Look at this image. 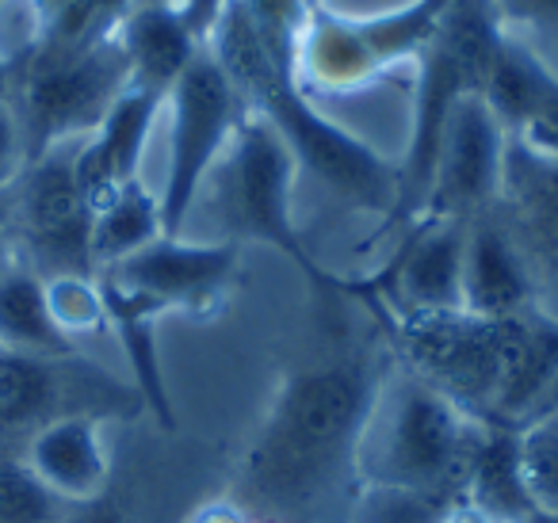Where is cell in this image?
<instances>
[{"label": "cell", "instance_id": "f1b7e54d", "mask_svg": "<svg viewBox=\"0 0 558 523\" xmlns=\"http://www.w3.org/2000/svg\"><path fill=\"white\" fill-rule=\"evenodd\" d=\"M24 165H27V154H24V138H20L16 115H12L9 100L0 96V192L16 184Z\"/></svg>", "mask_w": 558, "mask_h": 523}, {"label": "cell", "instance_id": "5bb4252c", "mask_svg": "<svg viewBox=\"0 0 558 523\" xmlns=\"http://www.w3.org/2000/svg\"><path fill=\"white\" fill-rule=\"evenodd\" d=\"M161 100L165 96L126 85V93L111 104L104 123L81 142L77 184H81V192H85V199L93 203V215L111 195L123 192L126 184L138 180V165H142V154H146V142H149V131H154Z\"/></svg>", "mask_w": 558, "mask_h": 523}, {"label": "cell", "instance_id": "e0dca14e", "mask_svg": "<svg viewBox=\"0 0 558 523\" xmlns=\"http://www.w3.org/2000/svg\"><path fill=\"white\" fill-rule=\"evenodd\" d=\"M116 39L131 65V85L157 96H169L180 73L199 54V39L184 24L177 4H138L126 12Z\"/></svg>", "mask_w": 558, "mask_h": 523}, {"label": "cell", "instance_id": "7a4b0ae2", "mask_svg": "<svg viewBox=\"0 0 558 523\" xmlns=\"http://www.w3.org/2000/svg\"><path fill=\"white\" fill-rule=\"evenodd\" d=\"M215 50H207L241 96V104L256 108V115L288 142L291 157L318 172L337 195L364 210H395L398 203V169L383 161L375 149L352 138L344 126L329 123L314 111L311 96L303 93L295 70L279 65L256 35L245 0H230L218 12L207 35Z\"/></svg>", "mask_w": 558, "mask_h": 523}, {"label": "cell", "instance_id": "52a82bcc", "mask_svg": "<svg viewBox=\"0 0 558 523\" xmlns=\"http://www.w3.org/2000/svg\"><path fill=\"white\" fill-rule=\"evenodd\" d=\"M81 142H62L24 165L12 184L20 264L39 279L96 276L93 264V203L77 184Z\"/></svg>", "mask_w": 558, "mask_h": 523}, {"label": "cell", "instance_id": "d6986e66", "mask_svg": "<svg viewBox=\"0 0 558 523\" xmlns=\"http://www.w3.org/2000/svg\"><path fill=\"white\" fill-rule=\"evenodd\" d=\"M100 283V299H104V314L108 325L116 329L123 355L131 363L134 375V390H138L142 405L161 421L165 431H177V413H172V398L169 386H165V370H161V355H157V317L165 314L157 302L142 299V294L119 287L116 279L96 276Z\"/></svg>", "mask_w": 558, "mask_h": 523}, {"label": "cell", "instance_id": "ac0fdd59", "mask_svg": "<svg viewBox=\"0 0 558 523\" xmlns=\"http://www.w3.org/2000/svg\"><path fill=\"white\" fill-rule=\"evenodd\" d=\"M463 504L486 523H527L535 512L520 470V436L512 424L482 421L471 466L463 477Z\"/></svg>", "mask_w": 558, "mask_h": 523}, {"label": "cell", "instance_id": "cb8c5ba5", "mask_svg": "<svg viewBox=\"0 0 558 523\" xmlns=\"http://www.w3.org/2000/svg\"><path fill=\"white\" fill-rule=\"evenodd\" d=\"M448 9H451V0H413V4H405V9H398V12H387V16L352 20V24H356L360 39L367 42L372 58L379 62V70H387L398 58L425 54V47L433 42L436 27H440Z\"/></svg>", "mask_w": 558, "mask_h": 523}, {"label": "cell", "instance_id": "4fadbf2b", "mask_svg": "<svg viewBox=\"0 0 558 523\" xmlns=\"http://www.w3.org/2000/svg\"><path fill=\"white\" fill-rule=\"evenodd\" d=\"M471 218L417 222L402 253L390 260L387 283L398 314H451L463 309V253Z\"/></svg>", "mask_w": 558, "mask_h": 523}, {"label": "cell", "instance_id": "484cf974", "mask_svg": "<svg viewBox=\"0 0 558 523\" xmlns=\"http://www.w3.org/2000/svg\"><path fill=\"white\" fill-rule=\"evenodd\" d=\"M520 470L535 512H558V409L539 413L517 428Z\"/></svg>", "mask_w": 558, "mask_h": 523}, {"label": "cell", "instance_id": "74e56055", "mask_svg": "<svg viewBox=\"0 0 558 523\" xmlns=\"http://www.w3.org/2000/svg\"><path fill=\"white\" fill-rule=\"evenodd\" d=\"M311 9H314V0H311Z\"/></svg>", "mask_w": 558, "mask_h": 523}, {"label": "cell", "instance_id": "6da1fadb", "mask_svg": "<svg viewBox=\"0 0 558 523\" xmlns=\"http://www.w3.org/2000/svg\"><path fill=\"white\" fill-rule=\"evenodd\" d=\"M375 382L364 360L303 370L276 393L238 474V500L268 523H303L337 492L360 454Z\"/></svg>", "mask_w": 558, "mask_h": 523}, {"label": "cell", "instance_id": "8d00e7d4", "mask_svg": "<svg viewBox=\"0 0 558 523\" xmlns=\"http://www.w3.org/2000/svg\"><path fill=\"white\" fill-rule=\"evenodd\" d=\"M0 77H4V70H0Z\"/></svg>", "mask_w": 558, "mask_h": 523}, {"label": "cell", "instance_id": "d590c367", "mask_svg": "<svg viewBox=\"0 0 558 523\" xmlns=\"http://www.w3.org/2000/svg\"><path fill=\"white\" fill-rule=\"evenodd\" d=\"M142 4H184V0H142Z\"/></svg>", "mask_w": 558, "mask_h": 523}, {"label": "cell", "instance_id": "ba28073f", "mask_svg": "<svg viewBox=\"0 0 558 523\" xmlns=\"http://www.w3.org/2000/svg\"><path fill=\"white\" fill-rule=\"evenodd\" d=\"M172 104V138H169V172H165V187L157 195L161 203V226L165 238H180L187 215L195 207L207 172L218 165L222 149L230 146L233 131L245 115H241V96L218 70V62L199 50L192 58L180 81L169 88Z\"/></svg>", "mask_w": 558, "mask_h": 523}, {"label": "cell", "instance_id": "f35d334b", "mask_svg": "<svg viewBox=\"0 0 558 523\" xmlns=\"http://www.w3.org/2000/svg\"><path fill=\"white\" fill-rule=\"evenodd\" d=\"M0 4H4V0H0Z\"/></svg>", "mask_w": 558, "mask_h": 523}, {"label": "cell", "instance_id": "4dcf8cb0", "mask_svg": "<svg viewBox=\"0 0 558 523\" xmlns=\"http://www.w3.org/2000/svg\"><path fill=\"white\" fill-rule=\"evenodd\" d=\"M20 264V241H16V215H12V187L0 192V276Z\"/></svg>", "mask_w": 558, "mask_h": 523}, {"label": "cell", "instance_id": "f546056e", "mask_svg": "<svg viewBox=\"0 0 558 523\" xmlns=\"http://www.w3.org/2000/svg\"><path fill=\"white\" fill-rule=\"evenodd\" d=\"M489 9L512 24H558V0H489Z\"/></svg>", "mask_w": 558, "mask_h": 523}, {"label": "cell", "instance_id": "30bf717a", "mask_svg": "<svg viewBox=\"0 0 558 523\" xmlns=\"http://www.w3.org/2000/svg\"><path fill=\"white\" fill-rule=\"evenodd\" d=\"M497 222L532 283V306L558 321V161L509 138L497 184Z\"/></svg>", "mask_w": 558, "mask_h": 523}, {"label": "cell", "instance_id": "7402d4cb", "mask_svg": "<svg viewBox=\"0 0 558 523\" xmlns=\"http://www.w3.org/2000/svg\"><path fill=\"white\" fill-rule=\"evenodd\" d=\"M550 85H555V77L543 70L539 58L501 35L494 47V58H489V70H486V81H482L478 96L486 100V108L494 111L501 131L512 138V134L532 119V111L539 108V100L547 96Z\"/></svg>", "mask_w": 558, "mask_h": 523}, {"label": "cell", "instance_id": "3957f363", "mask_svg": "<svg viewBox=\"0 0 558 523\" xmlns=\"http://www.w3.org/2000/svg\"><path fill=\"white\" fill-rule=\"evenodd\" d=\"M482 421L410 375L375 393L360 436L356 470L372 489L444 500L463 492Z\"/></svg>", "mask_w": 558, "mask_h": 523}, {"label": "cell", "instance_id": "1f68e13d", "mask_svg": "<svg viewBox=\"0 0 558 523\" xmlns=\"http://www.w3.org/2000/svg\"><path fill=\"white\" fill-rule=\"evenodd\" d=\"M226 4H230V0H184V4H177V9H180V16H184V24L192 27L195 39H207L218 12H222Z\"/></svg>", "mask_w": 558, "mask_h": 523}, {"label": "cell", "instance_id": "44dd1931", "mask_svg": "<svg viewBox=\"0 0 558 523\" xmlns=\"http://www.w3.org/2000/svg\"><path fill=\"white\" fill-rule=\"evenodd\" d=\"M303 73L322 88H356L379 73V62L360 39L352 20L311 9L295 54V77H303Z\"/></svg>", "mask_w": 558, "mask_h": 523}, {"label": "cell", "instance_id": "d4e9b609", "mask_svg": "<svg viewBox=\"0 0 558 523\" xmlns=\"http://www.w3.org/2000/svg\"><path fill=\"white\" fill-rule=\"evenodd\" d=\"M65 515L70 504L35 477L24 447L0 443V523H62Z\"/></svg>", "mask_w": 558, "mask_h": 523}, {"label": "cell", "instance_id": "9c48e42d", "mask_svg": "<svg viewBox=\"0 0 558 523\" xmlns=\"http://www.w3.org/2000/svg\"><path fill=\"white\" fill-rule=\"evenodd\" d=\"M138 405V390L119 386L81 355L50 360L0 348V443L24 447L62 416H108Z\"/></svg>", "mask_w": 558, "mask_h": 523}, {"label": "cell", "instance_id": "277c9868", "mask_svg": "<svg viewBox=\"0 0 558 523\" xmlns=\"http://www.w3.org/2000/svg\"><path fill=\"white\" fill-rule=\"evenodd\" d=\"M398 340L417 378L463 413L501 424L532 340V309L512 317H474L466 309L398 314Z\"/></svg>", "mask_w": 558, "mask_h": 523}, {"label": "cell", "instance_id": "8992f818", "mask_svg": "<svg viewBox=\"0 0 558 523\" xmlns=\"http://www.w3.org/2000/svg\"><path fill=\"white\" fill-rule=\"evenodd\" d=\"M291 184H295V157L260 115H245L226 146V165L218 169V210L233 238H253L291 256L318 287H329V276L306 253L303 238L291 218Z\"/></svg>", "mask_w": 558, "mask_h": 523}, {"label": "cell", "instance_id": "836d02e7", "mask_svg": "<svg viewBox=\"0 0 558 523\" xmlns=\"http://www.w3.org/2000/svg\"><path fill=\"white\" fill-rule=\"evenodd\" d=\"M32 4H35V12H39V20H43V32H47V24L65 9V4H70V0H32Z\"/></svg>", "mask_w": 558, "mask_h": 523}, {"label": "cell", "instance_id": "8fae6325", "mask_svg": "<svg viewBox=\"0 0 558 523\" xmlns=\"http://www.w3.org/2000/svg\"><path fill=\"white\" fill-rule=\"evenodd\" d=\"M505 146H509V134L501 131L486 100L478 93L463 96L444 126L433 192H428L417 222L486 215L497 199V184H501Z\"/></svg>", "mask_w": 558, "mask_h": 523}, {"label": "cell", "instance_id": "603a6c76", "mask_svg": "<svg viewBox=\"0 0 558 523\" xmlns=\"http://www.w3.org/2000/svg\"><path fill=\"white\" fill-rule=\"evenodd\" d=\"M157 238H165L161 203H157L154 192L142 187V180H134V184H126L123 192H116L93 215L96 271H104V268H111V264L126 260V256L142 253V248L154 245Z\"/></svg>", "mask_w": 558, "mask_h": 523}, {"label": "cell", "instance_id": "4316f807", "mask_svg": "<svg viewBox=\"0 0 558 523\" xmlns=\"http://www.w3.org/2000/svg\"><path fill=\"white\" fill-rule=\"evenodd\" d=\"M47 302H50V314H54V321L62 325L65 337H77V332H96L100 325H108L96 276L47 279Z\"/></svg>", "mask_w": 558, "mask_h": 523}, {"label": "cell", "instance_id": "e575fe53", "mask_svg": "<svg viewBox=\"0 0 558 523\" xmlns=\"http://www.w3.org/2000/svg\"><path fill=\"white\" fill-rule=\"evenodd\" d=\"M527 523H558V512H532Z\"/></svg>", "mask_w": 558, "mask_h": 523}, {"label": "cell", "instance_id": "ffe728a7", "mask_svg": "<svg viewBox=\"0 0 558 523\" xmlns=\"http://www.w3.org/2000/svg\"><path fill=\"white\" fill-rule=\"evenodd\" d=\"M0 348L24 355H77L73 337H65L54 321L47 302V279H39L32 268L16 264L0 276Z\"/></svg>", "mask_w": 558, "mask_h": 523}, {"label": "cell", "instance_id": "2e32d148", "mask_svg": "<svg viewBox=\"0 0 558 523\" xmlns=\"http://www.w3.org/2000/svg\"><path fill=\"white\" fill-rule=\"evenodd\" d=\"M463 309L474 317H512L532 309V283L512 248L509 233L494 215L466 222L463 253Z\"/></svg>", "mask_w": 558, "mask_h": 523}, {"label": "cell", "instance_id": "83f0119b", "mask_svg": "<svg viewBox=\"0 0 558 523\" xmlns=\"http://www.w3.org/2000/svg\"><path fill=\"white\" fill-rule=\"evenodd\" d=\"M512 142H520L532 154L547 157V161H558V81L547 88V96L539 100V108L532 111L524 126L512 134Z\"/></svg>", "mask_w": 558, "mask_h": 523}, {"label": "cell", "instance_id": "d6a6232c", "mask_svg": "<svg viewBox=\"0 0 558 523\" xmlns=\"http://www.w3.org/2000/svg\"><path fill=\"white\" fill-rule=\"evenodd\" d=\"M62 523H131L126 520L123 508H116L111 500H93V504H81V508H70Z\"/></svg>", "mask_w": 558, "mask_h": 523}, {"label": "cell", "instance_id": "9a60e30c", "mask_svg": "<svg viewBox=\"0 0 558 523\" xmlns=\"http://www.w3.org/2000/svg\"><path fill=\"white\" fill-rule=\"evenodd\" d=\"M24 459L62 504L81 508L104 497L111 459L100 436V416H62L24 443Z\"/></svg>", "mask_w": 558, "mask_h": 523}, {"label": "cell", "instance_id": "5b68a950", "mask_svg": "<svg viewBox=\"0 0 558 523\" xmlns=\"http://www.w3.org/2000/svg\"><path fill=\"white\" fill-rule=\"evenodd\" d=\"M16 70L20 81L9 108L16 115L27 161L62 142L88 138L131 85V65L116 35L65 54L35 50Z\"/></svg>", "mask_w": 558, "mask_h": 523}, {"label": "cell", "instance_id": "7c38bea8", "mask_svg": "<svg viewBox=\"0 0 558 523\" xmlns=\"http://www.w3.org/2000/svg\"><path fill=\"white\" fill-rule=\"evenodd\" d=\"M238 271V245L233 241H184V238H157L142 253L96 271L116 279L119 287L142 294L169 309L207 314L230 287Z\"/></svg>", "mask_w": 558, "mask_h": 523}]
</instances>
